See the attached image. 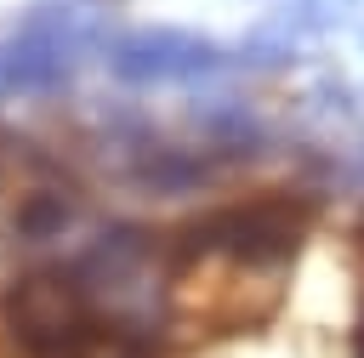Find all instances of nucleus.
Instances as JSON below:
<instances>
[{
	"label": "nucleus",
	"instance_id": "f257e3e1",
	"mask_svg": "<svg viewBox=\"0 0 364 358\" xmlns=\"http://www.w3.org/2000/svg\"><path fill=\"white\" fill-rule=\"evenodd\" d=\"M11 324L28 335V341H40V347H51V341H63V335H74V324H80V307L57 290V284H23L17 290V301H11Z\"/></svg>",
	"mask_w": 364,
	"mask_h": 358
}]
</instances>
